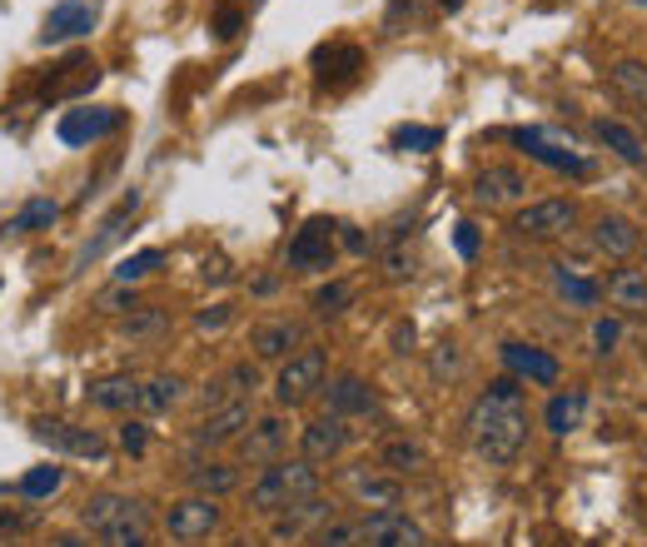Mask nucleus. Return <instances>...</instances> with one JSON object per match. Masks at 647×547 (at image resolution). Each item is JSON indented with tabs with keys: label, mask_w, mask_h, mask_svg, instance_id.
I'll list each match as a JSON object with an SVG mask.
<instances>
[{
	"label": "nucleus",
	"mask_w": 647,
	"mask_h": 547,
	"mask_svg": "<svg viewBox=\"0 0 647 547\" xmlns=\"http://www.w3.org/2000/svg\"><path fill=\"white\" fill-rule=\"evenodd\" d=\"M469 438L473 453L488 468H508L528 443V403H523V379H493L469 409Z\"/></svg>",
	"instance_id": "nucleus-1"
},
{
	"label": "nucleus",
	"mask_w": 647,
	"mask_h": 547,
	"mask_svg": "<svg viewBox=\"0 0 647 547\" xmlns=\"http://www.w3.org/2000/svg\"><path fill=\"white\" fill-rule=\"evenodd\" d=\"M320 492V468L310 458H280V463L259 468V478L249 482V508L254 512H284L290 502H304Z\"/></svg>",
	"instance_id": "nucleus-2"
},
{
	"label": "nucleus",
	"mask_w": 647,
	"mask_h": 547,
	"mask_svg": "<svg viewBox=\"0 0 647 547\" xmlns=\"http://www.w3.org/2000/svg\"><path fill=\"white\" fill-rule=\"evenodd\" d=\"M324 383H329L324 349H300L294 359H284L280 379H274V399H280L284 409H300V403H310L314 393H324Z\"/></svg>",
	"instance_id": "nucleus-3"
},
{
	"label": "nucleus",
	"mask_w": 647,
	"mask_h": 547,
	"mask_svg": "<svg viewBox=\"0 0 647 547\" xmlns=\"http://www.w3.org/2000/svg\"><path fill=\"white\" fill-rule=\"evenodd\" d=\"M572 224H578V205L572 199H538V205L518 209L513 234L533 244H553V240H568Z\"/></svg>",
	"instance_id": "nucleus-4"
},
{
	"label": "nucleus",
	"mask_w": 647,
	"mask_h": 547,
	"mask_svg": "<svg viewBox=\"0 0 647 547\" xmlns=\"http://www.w3.org/2000/svg\"><path fill=\"white\" fill-rule=\"evenodd\" d=\"M30 433H36L46 448L70 453V458H90V463H105V458H110V443H105L95 428L66 423V418H36V423H30Z\"/></svg>",
	"instance_id": "nucleus-5"
},
{
	"label": "nucleus",
	"mask_w": 647,
	"mask_h": 547,
	"mask_svg": "<svg viewBox=\"0 0 647 547\" xmlns=\"http://www.w3.org/2000/svg\"><path fill=\"white\" fill-rule=\"evenodd\" d=\"M249 428H254V403H249V399L219 403V409H209V413L195 423V448H225V443H239V438L249 433Z\"/></svg>",
	"instance_id": "nucleus-6"
},
{
	"label": "nucleus",
	"mask_w": 647,
	"mask_h": 547,
	"mask_svg": "<svg viewBox=\"0 0 647 547\" xmlns=\"http://www.w3.org/2000/svg\"><path fill=\"white\" fill-rule=\"evenodd\" d=\"M80 522H85V528H90V533H100V538H110L115 528H130V522H145V502L125 498V492H95V498H85Z\"/></svg>",
	"instance_id": "nucleus-7"
},
{
	"label": "nucleus",
	"mask_w": 647,
	"mask_h": 547,
	"mask_svg": "<svg viewBox=\"0 0 647 547\" xmlns=\"http://www.w3.org/2000/svg\"><path fill=\"white\" fill-rule=\"evenodd\" d=\"M334 240H339L334 219H310L290 240V270H304V274L329 270V264H334Z\"/></svg>",
	"instance_id": "nucleus-8"
},
{
	"label": "nucleus",
	"mask_w": 647,
	"mask_h": 547,
	"mask_svg": "<svg viewBox=\"0 0 647 547\" xmlns=\"http://www.w3.org/2000/svg\"><path fill=\"white\" fill-rule=\"evenodd\" d=\"M165 528H169V538H175V543L209 538V533L219 528V498H199V492H189L185 502H175V508H169Z\"/></svg>",
	"instance_id": "nucleus-9"
},
{
	"label": "nucleus",
	"mask_w": 647,
	"mask_h": 547,
	"mask_svg": "<svg viewBox=\"0 0 647 547\" xmlns=\"http://www.w3.org/2000/svg\"><path fill=\"white\" fill-rule=\"evenodd\" d=\"M120 120H125V115L110 110V105H85V110H66V115H60L56 135H60V145H95V139L120 130Z\"/></svg>",
	"instance_id": "nucleus-10"
},
{
	"label": "nucleus",
	"mask_w": 647,
	"mask_h": 547,
	"mask_svg": "<svg viewBox=\"0 0 647 547\" xmlns=\"http://www.w3.org/2000/svg\"><path fill=\"white\" fill-rule=\"evenodd\" d=\"M349 443H354V428H349V418H339V413H324V418H314L310 428H300V448H304L310 463H334Z\"/></svg>",
	"instance_id": "nucleus-11"
},
{
	"label": "nucleus",
	"mask_w": 647,
	"mask_h": 547,
	"mask_svg": "<svg viewBox=\"0 0 647 547\" xmlns=\"http://www.w3.org/2000/svg\"><path fill=\"white\" fill-rule=\"evenodd\" d=\"M364 547H429V533H423L409 512L379 508L364 518Z\"/></svg>",
	"instance_id": "nucleus-12"
},
{
	"label": "nucleus",
	"mask_w": 647,
	"mask_h": 547,
	"mask_svg": "<svg viewBox=\"0 0 647 547\" xmlns=\"http://www.w3.org/2000/svg\"><path fill=\"white\" fill-rule=\"evenodd\" d=\"M284 443H290V423L284 418H254V428L239 438V463H249V468H269V463H280V453H284Z\"/></svg>",
	"instance_id": "nucleus-13"
},
{
	"label": "nucleus",
	"mask_w": 647,
	"mask_h": 547,
	"mask_svg": "<svg viewBox=\"0 0 647 547\" xmlns=\"http://www.w3.org/2000/svg\"><path fill=\"white\" fill-rule=\"evenodd\" d=\"M324 522H334V502H324L320 492L314 498H304V502H290L284 512H274V538L280 543H294V538H304V533H320Z\"/></svg>",
	"instance_id": "nucleus-14"
},
{
	"label": "nucleus",
	"mask_w": 647,
	"mask_h": 547,
	"mask_svg": "<svg viewBox=\"0 0 647 547\" xmlns=\"http://www.w3.org/2000/svg\"><path fill=\"white\" fill-rule=\"evenodd\" d=\"M324 403H329V413H339V418H359V413L379 409V393H374V383H364L359 373H339V379L324 383Z\"/></svg>",
	"instance_id": "nucleus-15"
},
{
	"label": "nucleus",
	"mask_w": 647,
	"mask_h": 547,
	"mask_svg": "<svg viewBox=\"0 0 647 547\" xmlns=\"http://www.w3.org/2000/svg\"><path fill=\"white\" fill-rule=\"evenodd\" d=\"M528 195V179H523V169H513V165H488L479 179H473V199L488 209H498V205H518V199Z\"/></svg>",
	"instance_id": "nucleus-16"
},
{
	"label": "nucleus",
	"mask_w": 647,
	"mask_h": 547,
	"mask_svg": "<svg viewBox=\"0 0 647 547\" xmlns=\"http://www.w3.org/2000/svg\"><path fill=\"white\" fill-rule=\"evenodd\" d=\"M513 139V145H523L528 149V159H538V165H548V169H558V175H588V159L582 155H572V149H563V145H553V139H548L543 130H513L508 135Z\"/></svg>",
	"instance_id": "nucleus-17"
},
{
	"label": "nucleus",
	"mask_w": 647,
	"mask_h": 547,
	"mask_svg": "<svg viewBox=\"0 0 647 547\" xmlns=\"http://www.w3.org/2000/svg\"><path fill=\"white\" fill-rule=\"evenodd\" d=\"M503 363L513 379L523 383H558V359L548 349H538V343H503Z\"/></svg>",
	"instance_id": "nucleus-18"
},
{
	"label": "nucleus",
	"mask_w": 647,
	"mask_h": 547,
	"mask_svg": "<svg viewBox=\"0 0 647 547\" xmlns=\"http://www.w3.org/2000/svg\"><path fill=\"white\" fill-rule=\"evenodd\" d=\"M95 30V10L85 6V0H60V6H50L46 26H40V40L46 46H60V40H80Z\"/></svg>",
	"instance_id": "nucleus-19"
},
{
	"label": "nucleus",
	"mask_w": 647,
	"mask_h": 547,
	"mask_svg": "<svg viewBox=\"0 0 647 547\" xmlns=\"http://www.w3.org/2000/svg\"><path fill=\"white\" fill-rule=\"evenodd\" d=\"M643 244V234H638V224L628 219V214H602L598 224H592V250L598 254H608V260H628L633 250Z\"/></svg>",
	"instance_id": "nucleus-20"
},
{
	"label": "nucleus",
	"mask_w": 647,
	"mask_h": 547,
	"mask_svg": "<svg viewBox=\"0 0 647 547\" xmlns=\"http://www.w3.org/2000/svg\"><path fill=\"white\" fill-rule=\"evenodd\" d=\"M254 359H294V349H304V329L290 319H269V324H254L249 334Z\"/></svg>",
	"instance_id": "nucleus-21"
},
{
	"label": "nucleus",
	"mask_w": 647,
	"mask_h": 547,
	"mask_svg": "<svg viewBox=\"0 0 647 547\" xmlns=\"http://www.w3.org/2000/svg\"><path fill=\"white\" fill-rule=\"evenodd\" d=\"M85 399L105 413H140V383L130 373H110V379H95L85 389Z\"/></svg>",
	"instance_id": "nucleus-22"
},
{
	"label": "nucleus",
	"mask_w": 647,
	"mask_h": 547,
	"mask_svg": "<svg viewBox=\"0 0 647 547\" xmlns=\"http://www.w3.org/2000/svg\"><path fill=\"white\" fill-rule=\"evenodd\" d=\"M592 135L602 139V145L612 149V155L623 159V165H633V169H647V145H643V135L633 130V125H623V120H592Z\"/></svg>",
	"instance_id": "nucleus-23"
},
{
	"label": "nucleus",
	"mask_w": 647,
	"mask_h": 547,
	"mask_svg": "<svg viewBox=\"0 0 647 547\" xmlns=\"http://www.w3.org/2000/svg\"><path fill=\"white\" fill-rule=\"evenodd\" d=\"M140 199H145V195H140V189H130V195H125V199H120V205H115L110 214H105L100 234H95V240H90V244H85V250H80V260H76V264H80V270H85V264H95V260H100V254H105V250H110V244H115V240H120V234H125V224H130V214H135V209H140Z\"/></svg>",
	"instance_id": "nucleus-24"
},
{
	"label": "nucleus",
	"mask_w": 647,
	"mask_h": 547,
	"mask_svg": "<svg viewBox=\"0 0 647 547\" xmlns=\"http://www.w3.org/2000/svg\"><path fill=\"white\" fill-rule=\"evenodd\" d=\"M602 294H608V304L623 309V314H647V270H628V264H623V270L608 274V289H602Z\"/></svg>",
	"instance_id": "nucleus-25"
},
{
	"label": "nucleus",
	"mask_w": 647,
	"mask_h": 547,
	"mask_svg": "<svg viewBox=\"0 0 647 547\" xmlns=\"http://www.w3.org/2000/svg\"><path fill=\"white\" fill-rule=\"evenodd\" d=\"M608 85L618 100H628L633 110L647 115V66L643 60H618V66H608Z\"/></svg>",
	"instance_id": "nucleus-26"
},
{
	"label": "nucleus",
	"mask_w": 647,
	"mask_h": 547,
	"mask_svg": "<svg viewBox=\"0 0 647 547\" xmlns=\"http://www.w3.org/2000/svg\"><path fill=\"white\" fill-rule=\"evenodd\" d=\"M189 488L199 498H225V492L239 488V463H199L189 468Z\"/></svg>",
	"instance_id": "nucleus-27"
},
{
	"label": "nucleus",
	"mask_w": 647,
	"mask_h": 547,
	"mask_svg": "<svg viewBox=\"0 0 647 547\" xmlns=\"http://www.w3.org/2000/svg\"><path fill=\"white\" fill-rule=\"evenodd\" d=\"M582 413H588V393H582V389H563V393H553L543 423H548V433H572V428L582 423Z\"/></svg>",
	"instance_id": "nucleus-28"
},
{
	"label": "nucleus",
	"mask_w": 647,
	"mask_h": 547,
	"mask_svg": "<svg viewBox=\"0 0 647 547\" xmlns=\"http://www.w3.org/2000/svg\"><path fill=\"white\" fill-rule=\"evenodd\" d=\"M379 468L394 478L404 473H419V468H429V453H423V443H413V438H394V443L379 448Z\"/></svg>",
	"instance_id": "nucleus-29"
},
{
	"label": "nucleus",
	"mask_w": 647,
	"mask_h": 547,
	"mask_svg": "<svg viewBox=\"0 0 647 547\" xmlns=\"http://www.w3.org/2000/svg\"><path fill=\"white\" fill-rule=\"evenodd\" d=\"M349 488H354L359 502H369V508H394L399 502V478H379V473H349Z\"/></svg>",
	"instance_id": "nucleus-30"
},
{
	"label": "nucleus",
	"mask_w": 647,
	"mask_h": 547,
	"mask_svg": "<svg viewBox=\"0 0 647 547\" xmlns=\"http://www.w3.org/2000/svg\"><path fill=\"white\" fill-rule=\"evenodd\" d=\"M179 393H185V379H179V373H160V379L140 383V413H165V409H175Z\"/></svg>",
	"instance_id": "nucleus-31"
},
{
	"label": "nucleus",
	"mask_w": 647,
	"mask_h": 547,
	"mask_svg": "<svg viewBox=\"0 0 647 547\" xmlns=\"http://www.w3.org/2000/svg\"><path fill=\"white\" fill-rule=\"evenodd\" d=\"M320 80H329V85H344V80H354V70L364 66V56H359L354 46H329V50H320Z\"/></svg>",
	"instance_id": "nucleus-32"
},
{
	"label": "nucleus",
	"mask_w": 647,
	"mask_h": 547,
	"mask_svg": "<svg viewBox=\"0 0 647 547\" xmlns=\"http://www.w3.org/2000/svg\"><path fill=\"white\" fill-rule=\"evenodd\" d=\"M314 547H364V518H334L310 538Z\"/></svg>",
	"instance_id": "nucleus-33"
},
{
	"label": "nucleus",
	"mask_w": 647,
	"mask_h": 547,
	"mask_svg": "<svg viewBox=\"0 0 647 547\" xmlns=\"http://www.w3.org/2000/svg\"><path fill=\"white\" fill-rule=\"evenodd\" d=\"M60 219V205L56 199H30L20 214H10V234H36V229H50Z\"/></svg>",
	"instance_id": "nucleus-34"
},
{
	"label": "nucleus",
	"mask_w": 647,
	"mask_h": 547,
	"mask_svg": "<svg viewBox=\"0 0 647 547\" xmlns=\"http://www.w3.org/2000/svg\"><path fill=\"white\" fill-rule=\"evenodd\" d=\"M60 488H66V468H56V463H40L20 478V492H26V498H56Z\"/></svg>",
	"instance_id": "nucleus-35"
},
{
	"label": "nucleus",
	"mask_w": 647,
	"mask_h": 547,
	"mask_svg": "<svg viewBox=\"0 0 647 547\" xmlns=\"http://www.w3.org/2000/svg\"><path fill=\"white\" fill-rule=\"evenodd\" d=\"M165 264L160 250H140V254H125L120 264H115V284H140V279H150L155 270Z\"/></svg>",
	"instance_id": "nucleus-36"
},
{
	"label": "nucleus",
	"mask_w": 647,
	"mask_h": 547,
	"mask_svg": "<svg viewBox=\"0 0 647 547\" xmlns=\"http://www.w3.org/2000/svg\"><path fill=\"white\" fill-rule=\"evenodd\" d=\"M125 339H155V334H165L169 329V319H165V309H150V304H140V309H130L125 314Z\"/></svg>",
	"instance_id": "nucleus-37"
},
{
	"label": "nucleus",
	"mask_w": 647,
	"mask_h": 547,
	"mask_svg": "<svg viewBox=\"0 0 647 547\" xmlns=\"http://www.w3.org/2000/svg\"><path fill=\"white\" fill-rule=\"evenodd\" d=\"M349 304H354V289H349L344 279H334V284L314 289V314H320V319H334V314H344Z\"/></svg>",
	"instance_id": "nucleus-38"
},
{
	"label": "nucleus",
	"mask_w": 647,
	"mask_h": 547,
	"mask_svg": "<svg viewBox=\"0 0 647 547\" xmlns=\"http://www.w3.org/2000/svg\"><path fill=\"white\" fill-rule=\"evenodd\" d=\"M558 294H563L568 304H582V309H588V304H598V299H602V289L592 284V279L572 274V270H558Z\"/></svg>",
	"instance_id": "nucleus-39"
},
{
	"label": "nucleus",
	"mask_w": 647,
	"mask_h": 547,
	"mask_svg": "<svg viewBox=\"0 0 647 547\" xmlns=\"http://www.w3.org/2000/svg\"><path fill=\"white\" fill-rule=\"evenodd\" d=\"M423 0H389V16H384V26L389 30H409V26H423Z\"/></svg>",
	"instance_id": "nucleus-40"
},
{
	"label": "nucleus",
	"mask_w": 647,
	"mask_h": 547,
	"mask_svg": "<svg viewBox=\"0 0 647 547\" xmlns=\"http://www.w3.org/2000/svg\"><path fill=\"white\" fill-rule=\"evenodd\" d=\"M394 145L399 149H413V155H423V149L439 145V130H433V125H404V130H394Z\"/></svg>",
	"instance_id": "nucleus-41"
},
{
	"label": "nucleus",
	"mask_w": 647,
	"mask_h": 547,
	"mask_svg": "<svg viewBox=\"0 0 647 547\" xmlns=\"http://www.w3.org/2000/svg\"><path fill=\"white\" fill-rule=\"evenodd\" d=\"M30 528H36V512L30 508H0V543L26 538Z\"/></svg>",
	"instance_id": "nucleus-42"
},
{
	"label": "nucleus",
	"mask_w": 647,
	"mask_h": 547,
	"mask_svg": "<svg viewBox=\"0 0 647 547\" xmlns=\"http://www.w3.org/2000/svg\"><path fill=\"white\" fill-rule=\"evenodd\" d=\"M433 379H459L463 373V353H459V343H439V353H433Z\"/></svg>",
	"instance_id": "nucleus-43"
},
{
	"label": "nucleus",
	"mask_w": 647,
	"mask_h": 547,
	"mask_svg": "<svg viewBox=\"0 0 647 547\" xmlns=\"http://www.w3.org/2000/svg\"><path fill=\"white\" fill-rule=\"evenodd\" d=\"M120 448L130 458H140L145 448H150V428H145L140 418H125V423H120Z\"/></svg>",
	"instance_id": "nucleus-44"
},
{
	"label": "nucleus",
	"mask_w": 647,
	"mask_h": 547,
	"mask_svg": "<svg viewBox=\"0 0 647 547\" xmlns=\"http://www.w3.org/2000/svg\"><path fill=\"white\" fill-rule=\"evenodd\" d=\"M384 274H389V284H409V279H413V254H409V250H399V244H389V254H384Z\"/></svg>",
	"instance_id": "nucleus-45"
},
{
	"label": "nucleus",
	"mask_w": 647,
	"mask_h": 547,
	"mask_svg": "<svg viewBox=\"0 0 647 547\" xmlns=\"http://www.w3.org/2000/svg\"><path fill=\"white\" fill-rule=\"evenodd\" d=\"M100 309H105V314H130V309H140V304H135L130 284H115V289H105V294H100Z\"/></svg>",
	"instance_id": "nucleus-46"
},
{
	"label": "nucleus",
	"mask_w": 647,
	"mask_h": 547,
	"mask_svg": "<svg viewBox=\"0 0 647 547\" xmlns=\"http://www.w3.org/2000/svg\"><path fill=\"white\" fill-rule=\"evenodd\" d=\"M105 547H150V533H145V522H130V528H115Z\"/></svg>",
	"instance_id": "nucleus-47"
},
{
	"label": "nucleus",
	"mask_w": 647,
	"mask_h": 547,
	"mask_svg": "<svg viewBox=\"0 0 647 547\" xmlns=\"http://www.w3.org/2000/svg\"><path fill=\"white\" fill-rule=\"evenodd\" d=\"M623 339V324L618 319H598V329H592V343H598V353H612Z\"/></svg>",
	"instance_id": "nucleus-48"
},
{
	"label": "nucleus",
	"mask_w": 647,
	"mask_h": 547,
	"mask_svg": "<svg viewBox=\"0 0 647 547\" xmlns=\"http://www.w3.org/2000/svg\"><path fill=\"white\" fill-rule=\"evenodd\" d=\"M453 244H459V254L463 260H473V254H479V224H459V229H453Z\"/></svg>",
	"instance_id": "nucleus-49"
},
{
	"label": "nucleus",
	"mask_w": 647,
	"mask_h": 547,
	"mask_svg": "<svg viewBox=\"0 0 647 547\" xmlns=\"http://www.w3.org/2000/svg\"><path fill=\"white\" fill-rule=\"evenodd\" d=\"M229 319H235V309H229V304H215V309H205V314H199L195 324L205 329V334H215V329H225Z\"/></svg>",
	"instance_id": "nucleus-50"
},
{
	"label": "nucleus",
	"mask_w": 647,
	"mask_h": 547,
	"mask_svg": "<svg viewBox=\"0 0 647 547\" xmlns=\"http://www.w3.org/2000/svg\"><path fill=\"white\" fill-rule=\"evenodd\" d=\"M239 26H244V16H239L235 6H229V10H219V20H215V36H219V40H229V36H239Z\"/></svg>",
	"instance_id": "nucleus-51"
},
{
	"label": "nucleus",
	"mask_w": 647,
	"mask_h": 547,
	"mask_svg": "<svg viewBox=\"0 0 647 547\" xmlns=\"http://www.w3.org/2000/svg\"><path fill=\"white\" fill-rule=\"evenodd\" d=\"M339 240H344V250H349V254H364V250H369L364 234H359V229H344V224H339Z\"/></svg>",
	"instance_id": "nucleus-52"
},
{
	"label": "nucleus",
	"mask_w": 647,
	"mask_h": 547,
	"mask_svg": "<svg viewBox=\"0 0 647 547\" xmlns=\"http://www.w3.org/2000/svg\"><path fill=\"white\" fill-rule=\"evenodd\" d=\"M225 279H229L225 260H205V284H225Z\"/></svg>",
	"instance_id": "nucleus-53"
},
{
	"label": "nucleus",
	"mask_w": 647,
	"mask_h": 547,
	"mask_svg": "<svg viewBox=\"0 0 647 547\" xmlns=\"http://www.w3.org/2000/svg\"><path fill=\"white\" fill-rule=\"evenodd\" d=\"M50 547H85V543H80V538H70V533H66V538H56Z\"/></svg>",
	"instance_id": "nucleus-54"
},
{
	"label": "nucleus",
	"mask_w": 647,
	"mask_h": 547,
	"mask_svg": "<svg viewBox=\"0 0 647 547\" xmlns=\"http://www.w3.org/2000/svg\"><path fill=\"white\" fill-rule=\"evenodd\" d=\"M633 6H647V0H633Z\"/></svg>",
	"instance_id": "nucleus-55"
}]
</instances>
